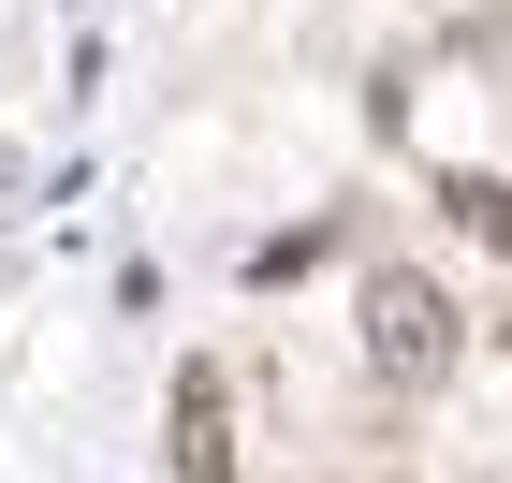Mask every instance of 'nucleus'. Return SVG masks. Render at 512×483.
<instances>
[{"label":"nucleus","mask_w":512,"mask_h":483,"mask_svg":"<svg viewBox=\"0 0 512 483\" xmlns=\"http://www.w3.org/2000/svg\"><path fill=\"white\" fill-rule=\"evenodd\" d=\"M366 366H381L395 396H439V381L469 366V308H454L425 264H366Z\"/></svg>","instance_id":"f257e3e1"},{"label":"nucleus","mask_w":512,"mask_h":483,"mask_svg":"<svg viewBox=\"0 0 512 483\" xmlns=\"http://www.w3.org/2000/svg\"><path fill=\"white\" fill-rule=\"evenodd\" d=\"M161 454H176V483H220V469H235V366H220V352L176 366V396H161Z\"/></svg>","instance_id":"f03ea898"},{"label":"nucleus","mask_w":512,"mask_h":483,"mask_svg":"<svg viewBox=\"0 0 512 483\" xmlns=\"http://www.w3.org/2000/svg\"><path fill=\"white\" fill-rule=\"evenodd\" d=\"M439 205H454L483 249H512V176H439Z\"/></svg>","instance_id":"7ed1b4c3"}]
</instances>
